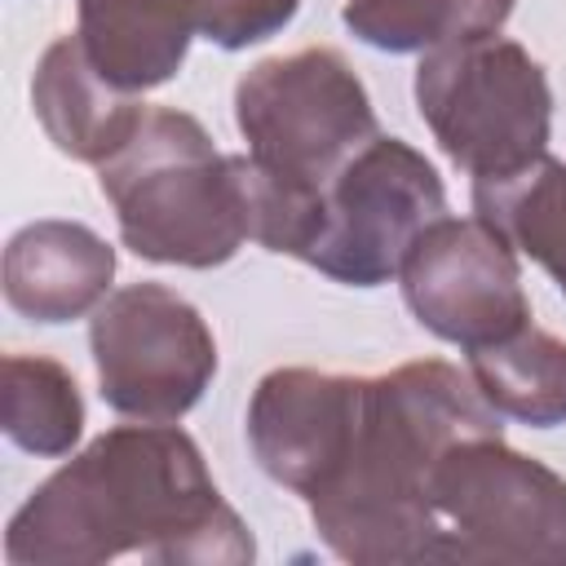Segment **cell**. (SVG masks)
<instances>
[{"label":"cell","instance_id":"1","mask_svg":"<svg viewBox=\"0 0 566 566\" xmlns=\"http://www.w3.org/2000/svg\"><path fill=\"white\" fill-rule=\"evenodd\" d=\"M13 566H243L248 522L226 504L199 442L177 424H115L53 469L9 517Z\"/></svg>","mask_w":566,"mask_h":566},{"label":"cell","instance_id":"2","mask_svg":"<svg viewBox=\"0 0 566 566\" xmlns=\"http://www.w3.org/2000/svg\"><path fill=\"white\" fill-rule=\"evenodd\" d=\"M469 438H504V424L460 367L420 358L363 376L340 460L305 500L318 539L358 566L429 562L433 469Z\"/></svg>","mask_w":566,"mask_h":566},{"label":"cell","instance_id":"3","mask_svg":"<svg viewBox=\"0 0 566 566\" xmlns=\"http://www.w3.org/2000/svg\"><path fill=\"white\" fill-rule=\"evenodd\" d=\"M97 186L115 208L119 243L155 265H226L248 234L234 155L177 106H146L128 142L97 164Z\"/></svg>","mask_w":566,"mask_h":566},{"label":"cell","instance_id":"4","mask_svg":"<svg viewBox=\"0 0 566 566\" xmlns=\"http://www.w3.org/2000/svg\"><path fill=\"white\" fill-rule=\"evenodd\" d=\"M248 159L279 186L318 199L323 186L380 137L376 106L345 53L314 44L248 66L234 84Z\"/></svg>","mask_w":566,"mask_h":566},{"label":"cell","instance_id":"5","mask_svg":"<svg viewBox=\"0 0 566 566\" xmlns=\"http://www.w3.org/2000/svg\"><path fill=\"white\" fill-rule=\"evenodd\" d=\"M416 111L442 155L473 181L509 177L553 137V88L517 40H469L433 49L416 66Z\"/></svg>","mask_w":566,"mask_h":566},{"label":"cell","instance_id":"6","mask_svg":"<svg viewBox=\"0 0 566 566\" xmlns=\"http://www.w3.org/2000/svg\"><path fill=\"white\" fill-rule=\"evenodd\" d=\"M429 562H566V478L504 438H469L433 469Z\"/></svg>","mask_w":566,"mask_h":566},{"label":"cell","instance_id":"7","mask_svg":"<svg viewBox=\"0 0 566 566\" xmlns=\"http://www.w3.org/2000/svg\"><path fill=\"white\" fill-rule=\"evenodd\" d=\"M447 212L438 168L402 137H371L318 195L301 261L349 287H380L402 270L407 248Z\"/></svg>","mask_w":566,"mask_h":566},{"label":"cell","instance_id":"8","mask_svg":"<svg viewBox=\"0 0 566 566\" xmlns=\"http://www.w3.org/2000/svg\"><path fill=\"white\" fill-rule=\"evenodd\" d=\"M102 402L128 420H181L217 376V340L203 314L164 283L111 292L88 323Z\"/></svg>","mask_w":566,"mask_h":566},{"label":"cell","instance_id":"9","mask_svg":"<svg viewBox=\"0 0 566 566\" xmlns=\"http://www.w3.org/2000/svg\"><path fill=\"white\" fill-rule=\"evenodd\" d=\"M402 301L424 332L482 349L531 323L517 252L482 217H438L416 234L398 270Z\"/></svg>","mask_w":566,"mask_h":566},{"label":"cell","instance_id":"10","mask_svg":"<svg viewBox=\"0 0 566 566\" xmlns=\"http://www.w3.org/2000/svg\"><path fill=\"white\" fill-rule=\"evenodd\" d=\"M363 376L274 367L248 402V447L270 482L310 500L340 460L358 411Z\"/></svg>","mask_w":566,"mask_h":566},{"label":"cell","instance_id":"11","mask_svg":"<svg viewBox=\"0 0 566 566\" xmlns=\"http://www.w3.org/2000/svg\"><path fill=\"white\" fill-rule=\"evenodd\" d=\"M115 248L84 221H31L4 243V301L31 323H71L111 296Z\"/></svg>","mask_w":566,"mask_h":566},{"label":"cell","instance_id":"12","mask_svg":"<svg viewBox=\"0 0 566 566\" xmlns=\"http://www.w3.org/2000/svg\"><path fill=\"white\" fill-rule=\"evenodd\" d=\"M31 106L49 142L80 164H102L115 155L146 111L137 93H124L93 66L80 35H57L40 53L31 75Z\"/></svg>","mask_w":566,"mask_h":566},{"label":"cell","instance_id":"13","mask_svg":"<svg viewBox=\"0 0 566 566\" xmlns=\"http://www.w3.org/2000/svg\"><path fill=\"white\" fill-rule=\"evenodd\" d=\"M75 18L84 53L124 93L168 84L199 35L190 0H75Z\"/></svg>","mask_w":566,"mask_h":566},{"label":"cell","instance_id":"14","mask_svg":"<svg viewBox=\"0 0 566 566\" xmlns=\"http://www.w3.org/2000/svg\"><path fill=\"white\" fill-rule=\"evenodd\" d=\"M473 217L504 234V243L535 261L566 296V159L539 155L509 177L473 181Z\"/></svg>","mask_w":566,"mask_h":566},{"label":"cell","instance_id":"15","mask_svg":"<svg viewBox=\"0 0 566 566\" xmlns=\"http://www.w3.org/2000/svg\"><path fill=\"white\" fill-rule=\"evenodd\" d=\"M469 376L482 398L531 429L566 424V340L526 323L513 336L469 349Z\"/></svg>","mask_w":566,"mask_h":566},{"label":"cell","instance_id":"16","mask_svg":"<svg viewBox=\"0 0 566 566\" xmlns=\"http://www.w3.org/2000/svg\"><path fill=\"white\" fill-rule=\"evenodd\" d=\"M517 0H345L340 22L380 53H433L500 35Z\"/></svg>","mask_w":566,"mask_h":566},{"label":"cell","instance_id":"17","mask_svg":"<svg viewBox=\"0 0 566 566\" xmlns=\"http://www.w3.org/2000/svg\"><path fill=\"white\" fill-rule=\"evenodd\" d=\"M0 424L4 438L31 455H71L84 433V398L75 376L44 354H4Z\"/></svg>","mask_w":566,"mask_h":566},{"label":"cell","instance_id":"18","mask_svg":"<svg viewBox=\"0 0 566 566\" xmlns=\"http://www.w3.org/2000/svg\"><path fill=\"white\" fill-rule=\"evenodd\" d=\"M190 4H195V31L230 53L279 35L301 9V0H190Z\"/></svg>","mask_w":566,"mask_h":566}]
</instances>
